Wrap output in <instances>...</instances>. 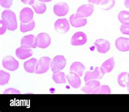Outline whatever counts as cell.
<instances>
[{"mask_svg": "<svg viewBox=\"0 0 129 112\" xmlns=\"http://www.w3.org/2000/svg\"><path fill=\"white\" fill-rule=\"evenodd\" d=\"M2 19L6 22L8 30L13 31L17 28L18 23L16 15L13 12L10 10H5L2 13Z\"/></svg>", "mask_w": 129, "mask_h": 112, "instance_id": "1", "label": "cell"}, {"mask_svg": "<svg viewBox=\"0 0 129 112\" xmlns=\"http://www.w3.org/2000/svg\"><path fill=\"white\" fill-rule=\"evenodd\" d=\"M66 59L63 56L58 55L53 58L51 63V67L53 73L63 70L66 65Z\"/></svg>", "mask_w": 129, "mask_h": 112, "instance_id": "2", "label": "cell"}, {"mask_svg": "<svg viewBox=\"0 0 129 112\" xmlns=\"http://www.w3.org/2000/svg\"><path fill=\"white\" fill-rule=\"evenodd\" d=\"M50 62L51 59L49 57H42L37 62L35 73L36 74H42L47 72L49 69Z\"/></svg>", "mask_w": 129, "mask_h": 112, "instance_id": "3", "label": "cell"}, {"mask_svg": "<svg viewBox=\"0 0 129 112\" xmlns=\"http://www.w3.org/2000/svg\"><path fill=\"white\" fill-rule=\"evenodd\" d=\"M94 9V6L92 5H83L78 8L75 18V19L87 18L93 14Z\"/></svg>", "mask_w": 129, "mask_h": 112, "instance_id": "4", "label": "cell"}, {"mask_svg": "<svg viewBox=\"0 0 129 112\" xmlns=\"http://www.w3.org/2000/svg\"><path fill=\"white\" fill-rule=\"evenodd\" d=\"M51 42V39L48 34L41 33L36 38L35 44L37 47L41 49H45L49 47Z\"/></svg>", "mask_w": 129, "mask_h": 112, "instance_id": "5", "label": "cell"}, {"mask_svg": "<svg viewBox=\"0 0 129 112\" xmlns=\"http://www.w3.org/2000/svg\"><path fill=\"white\" fill-rule=\"evenodd\" d=\"M3 66L5 69L11 71H15L18 69L19 63L14 57L12 56H7L3 59Z\"/></svg>", "mask_w": 129, "mask_h": 112, "instance_id": "6", "label": "cell"}, {"mask_svg": "<svg viewBox=\"0 0 129 112\" xmlns=\"http://www.w3.org/2000/svg\"><path fill=\"white\" fill-rule=\"evenodd\" d=\"M55 28L58 33L64 34L69 30L70 24L67 19H59L55 23Z\"/></svg>", "mask_w": 129, "mask_h": 112, "instance_id": "7", "label": "cell"}, {"mask_svg": "<svg viewBox=\"0 0 129 112\" xmlns=\"http://www.w3.org/2000/svg\"><path fill=\"white\" fill-rule=\"evenodd\" d=\"M87 37L85 33L78 32L74 34L71 39V44L73 46L83 45L87 43Z\"/></svg>", "mask_w": 129, "mask_h": 112, "instance_id": "8", "label": "cell"}, {"mask_svg": "<svg viewBox=\"0 0 129 112\" xmlns=\"http://www.w3.org/2000/svg\"><path fill=\"white\" fill-rule=\"evenodd\" d=\"M104 74L101 72L100 69L99 67H96L93 71H86L84 80L86 82L91 80H101Z\"/></svg>", "mask_w": 129, "mask_h": 112, "instance_id": "9", "label": "cell"}, {"mask_svg": "<svg viewBox=\"0 0 129 112\" xmlns=\"http://www.w3.org/2000/svg\"><path fill=\"white\" fill-rule=\"evenodd\" d=\"M69 6L65 2L57 3L53 6V12L58 16H64L69 12Z\"/></svg>", "mask_w": 129, "mask_h": 112, "instance_id": "10", "label": "cell"}, {"mask_svg": "<svg viewBox=\"0 0 129 112\" xmlns=\"http://www.w3.org/2000/svg\"><path fill=\"white\" fill-rule=\"evenodd\" d=\"M94 45L97 51L100 53H106L110 49L111 44L108 40L103 39H98L95 40Z\"/></svg>", "mask_w": 129, "mask_h": 112, "instance_id": "11", "label": "cell"}, {"mask_svg": "<svg viewBox=\"0 0 129 112\" xmlns=\"http://www.w3.org/2000/svg\"><path fill=\"white\" fill-rule=\"evenodd\" d=\"M100 86V83L99 81L91 80L86 82V83L84 85V86L81 88V90L86 94H93L94 90H95Z\"/></svg>", "mask_w": 129, "mask_h": 112, "instance_id": "12", "label": "cell"}, {"mask_svg": "<svg viewBox=\"0 0 129 112\" xmlns=\"http://www.w3.org/2000/svg\"><path fill=\"white\" fill-rule=\"evenodd\" d=\"M34 13L32 10L28 8H23L20 13V20L21 22L23 23H28L33 20Z\"/></svg>", "mask_w": 129, "mask_h": 112, "instance_id": "13", "label": "cell"}, {"mask_svg": "<svg viewBox=\"0 0 129 112\" xmlns=\"http://www.w3.org/2000/svg\"><path fill=\"white\" fill-rule=\"evenodd\" d=\"M116 48L121 52H127L129 51V38L119 37L115 42Z\"/></svg>", "mask_w": 129, "mask_h": 112, "instance_id": "14", "label": "cell"}, {"mask_svg": "<svg viewBox=\"0 0 129 112\" xmlns=\"http://www.w3.org/2000/svg\"><path fill=\"white\" fill-rule=\"evenodd\" d=\"M66 79L68 81L70 86L75 89H78L80 87L81 81L80 76L78 75L77 73L70 72V73L66 76Z\"/></svg>", "mask_w": 129, "mask_h": 112, "instance_id": "15", "label": "cell"}, {"mask_svg": "<svg viewBox=\"0 0 129 112\" xmlns=\"http://www.w3.org/2000/svg\"><path fill=\"white\" fill-rule=\"evenodd\" d=\"M36 38L33 35L30 34L23 36L21 40V46L27 48H33L37 47L35 44Z\"/></svg>", "mask_w": 129, "mask_h": 112, "instance_id": "16", "label": "cell"}, {"mask_svg": "<svg viewBox=\"0 0 129 112\" xmlns=\"http://www.w3.org/2000/svg\"><path fill=\"white\" fill-rule=\"evenodd\" d=\"M15 54L18 58L23 60L31 57L33 55V51L29 48L21 46L16 50Z\"/></svg>", "mask_w": 129, "mask_h": 112, "instance_id": "17", "label": "cell"}, {"mask_svg": "<svg viewBox=\"0 0 129 112\" xmlns=\"http://www.w3.org/2000/svg\"><path fill=\"white\" fill-rule=\"evenodd\" d=\"M115 62L113 57H111L110 58L106 60L100 67V70L101 72L104 74L106 73H109L112 70L114 67Z\"/></svg>", "mask_w": 129, "mask_h": 112, "instance_id": "18", "label": "cell"}, {"mask_svg": "<svg viewBox=\"0 0 129 112\" xmlns=\"http://www.w3.org/2000/svg\"><path fill=\"white\" fill-rule=\"evenodd\" d=\"M86 70V67L82 63L80 62H74L70 66V72L77 73L80 76H82L83 74L84 71Z\"/></svg>", "mask_w": 129, "mask_h": 112, "instance_id": "19", "label": "cell"}, {"mask_svg": "<svg viewBox=\"0 0 129 112\" xmlns=\"http://www.w3.org/2000/svg\"><path fill=\"white\" fill-rule=\"evenodd\" d=\"M75 14H73L70 16L69 18V21L74 27L79 28L81 27L84 26L87 23V20L86 18H80L75 19Z\"/></svg>", "mask_w": 129, "mask_h": 112, "instance_id": "20", "label": "cell"}, {"mask_svg": "<svg viewBox=\"0 0 129 112\" xmlns=\"http://www.w3.org/2000/svg\"><path fill=\"white\" fill-rule=\"evenodd\" d=\"M37 64V60L36 58H32L24 63L23 67L26 72L34 73L35 72Z\"/></svg>", "mask_w": 129, "mask_h": 112, "instance_id": "21", "label": "cell"}, {"mask_svg": "<svg viewBox=\"0 0 129 112\" xmlns=\"http://www.w3.org/2000/svg\"><path fill=\"white\" fill-rule=\"evenodd\" d=\"M115 4V0H99L97 5L99 6L102 10L109 11L113 8Z\"/></svg>", "mask_w": 129, "mask_h": 112, "instance_id": "22", "label": "cell"}, {"mask_svg": "<svg viewBox=\"0 0 129 112\" xmlns=\"http://www.w3.org/2000/svg\"><path fill=\"white\" fill-rule=\"evenodd\" d=\"M31 6L37 14H42L46 11V6L45 4L43 3L38 0H36L35 2Z\"/></svg>", "mask_w": 129, "mask_h": 112, "instance_id": "23", "label": "cell"}, {"mask_svg": "<svg viewBox=\"0 0 129 112\" xmlns=\"http://www.w3.org/2000/svg\"><path fill=\"white\" fill-rule=\"evenodd\" d=\"M118 83L121 87H126L129 83V73L121 72L118 76Z\"/></svg>", "mask_w": 129, "mask_h": 112, "instance_id": "24", "label": "cell"}, {"mask_svg": "<svg viewBox=\"0 0 129 112\" xmlns=\"http://www.w3.org/2000/svg\"><path fill=\"white\" fill-rule=\"evenodd\" d=\"M52 79L57 84H64L67 82L65 73L62 71L53 73Z\"/></svg>", "mask_w": 129, "mask_h": 112, "instance_id": "25", "label": "cell"}, {"mask_svg": "<svg viewBox=\"0 0 129 112\" xmlns=\"http://www.w3.org/2000/svg\"><path fill=\"white\" fill-rule=\"evenodd\" d=\"M35 26L36 23L33 20L28 23H23L22 22H21V25H20V31L22 33L30 31V30H32L35 28Z\"/></svg>", "mask_w": 129, "mask_h": 112, "instance_id": "26", "label": "cell"}, {"mask_svg": "<svg viewBox=\"0 0 129 112\" xmlns=\"http://www.w3.org/2000/svg\"><path fill=\"white\" fill-rule=\"evenodd\" d=\"M118 18L122 25H129V12L121 11L118 14Z\"/></svg>", "mask_w": 129, "mask_h": 112, "instance_id": "27", "label": "cell"}, {"mask_svg": "<svg viewBox=\"0 0 129 112\" xmlns=\"http://www.w3.org/2000/svg\"><path fill=\"white\" fill-rule=\"evenodd\" d=\"M111 93V90L110 88L107 85L100 86L99 88L94 90L93 94H110Z\"/></svg>", "mask_w": 129, "mask_h": 112, "instance_id": "28", "label": "cell"}, {"mask_svg": "<svg viewBox=\"0 0 129 112\" xmlns=\"http://www.w3.org/2000/svg\"><path fill=\"white\" fill-rule=\"evenodd\" d=\"M10 79V74L2 70H0V84L1 86L8 83Z\"/></svg>", "mask_w": 129, "mask_h": 112, "instance_id": "29", "label": "cell"}, {"mask_svg": "<svg viewBox=\"0 0 129 112\" xmlns=\"http://www.w3.org/2000/svg\"><path fill=\"white\" fill-rule=\"evenodd\" d=\"M0 4L3 7L9 8L13 4V0H0Z\"/></svg>", "mask_w": 129, "mask_h": 112, "instance_id": "30", "label": "cell"}, {"mask_svg": "<svg viewBox=\"0 0 129 112\" xmlns=\"http://www.w3.org/2000/svg\"><path fill=\"white\" fill-rule=\"evenodd\" d=\"M0 26H1L0 27V34H1V35H3L6 32L7 29H8L7 25L4 20L1 19L0 21Z\"/></svg>", "mask_w": 129, "mask_h": 112, "instance_id": "31", "label": "cell"}, {"mask_svg": "<svg viewBox=\"0 0 129 112\" xmlns=\"http://www.w3.org/2000/svg\"><path fill=\"white\" fill-rule=\"evenodd\" d=\"M120 30L123 34L129 35V25H122L120 27Z\"/></svg>", "mask_w": 129, "mask_h": 112, "instance_id": "32", "label": "cell"}, {"mask_svg": "<svg viewBox=\"0 0 129 112\" xmlns=\"http://www.w3.org/2000/svg\"><path fill=\"white\" fill-rule=\"evenodd\" d=\"M4 94H20V92L16 89L14 88H9V89H6L4 92Z\"/></svg>", "mask_w": 129, "mask_h": 112, "instance_id": "33", "label": "cell"}, {"mask_svg": "<svg viewBox=\"0 0 129 112\" xmlns=\"http://www.w3.org/2000/svg\"><path fill=\"white\" fill-rule=\"evenodd\" d=\"M21 1L22 2L25 3V4L32 5L35 2L36 0H21Z\"/></svg>", "mask_w": 129, "mask_h": 112, "instance_id": "34", "label": "cell"}, {"mask_svg": "<svg viewBox=\"0 0 129 112\" xmlns=\"http://www.w3.org/2000/svg\"><path fill=\"white\" fill-rule=\"evenodd\" d=\"M99 0H88V1L90 3H92V4H98V2H99Z\"/></svg>", "mask_w": 129, "mask_h": 112, "instance_id": "35", "label": "cell"}, {"mask_svg": "<svg viewBox=\"0 0 129 112\" xmlns=\"http://www.w3.org/2000/svg\"><path fill=\"white\" fill-rule=\"evenodd\" d=\"M124 5L126 8H129V0H125Z\"/></svg>", "mask_w": 129, "mask_h": 112, "instance_id": "36", "label": "cell"}, {"mask_svg": "<svg viewBox=\"0 0 129 112\" xmlns=\"http://www.w3.org/2000/svg\"><path fill=\"white\" fill-rule=\"evenodd\" d=\"M38 1L42 2H49L51 1L52 0H38Z\"/></svg>", "mask_w": 129, "mask_h": 112, "instance_id": "37", "label": "cell"}, {"mask_svg": "<svg viewBox=\"0 0 129 112\" xmlns=\"http://www.w3.org/2000/svg\"><path fill=\"white\" fill-rule=\"evenodd\" d=\"M127 90H128V93H129V83H128V84H127Z\"/></svg>", "mask_w": 129, "mask_h": 112, "instance_id": "38", "label": "cell"}]
</instances>
